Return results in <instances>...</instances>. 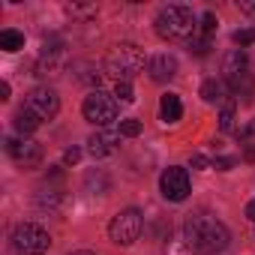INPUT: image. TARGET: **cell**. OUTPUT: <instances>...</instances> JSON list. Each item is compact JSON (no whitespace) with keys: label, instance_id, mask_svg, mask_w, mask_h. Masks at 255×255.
I'll use <instances>...</instances> for the list:
<instances>
[{"label":"cell","instance_id":"obj_1","mask_svg":"<svg viewBox=\"0 0 255 255\" xmlns=\"http://www.w3.org/2000/svg\"><path fill=\"white\" fill-rule=\"evenodd\" d=\"M183 240H186V246L192 252L213 255V252H222L228 246L231 234H228V228L216 216L198 210V213H189L186 216V222H183Z\"/></svg>","mask_w":255,"mask_h":255},{"label":"cell","instance_id":"obj_2","mask_svg":"<svg viewBox=\"0 0 255 255\" xmlns=\"http://www.w3.org/2000/svg\"><path fill=\"white\" fill-rule=\"evenodd\" d=\"M156 33L168 42H177V39H192L198 33V18L192 12V6L186 3H171V6H162L159 15H156Z\"/></svg>","mask_w":255,"mask_h":255},{"label":"cell","instance_id":"obj_3","mask_svg":"<svg viewBox=\"0 0 255 255\" xmlns=\"http://www.w3.org/2000/svg\"><path fill=\"white\" fill-rule=\"evenodd\" d=\"M105 75H111L114 81H132L135 75H141L147 69V57L138 45L132 42H120L102 63Z\"/></svg>","mask_w":255,"mask_h":255},{"label":"cell","instance_id":"obj_4","mask_svg":"<svg viewBox=\"0 0 255 255\" xmlns=\"http://www.w3.org/2000/svg\"><path fill=\"white\" fill-rule=\"evenodd\" d=\"M141 228H144L141 213H138L135 207H126V210H120V213L111 219L108 237H111V243H117V246H132V243L141 237Z\"/></svg>","mask_w":255,"mask_h":255},{"label":"cell","instance_id":"obj_5","mask_svg":"<svg viewBox=\"0 0 255 255\" xmlns=\"http://www.w3.org/2000/svg\"><path fill=\"white\" fill-rule=\"evenodd\" d=\"M81 111H84V120L96 123L99 129H102V126H108V123L117 120V99L111 93H105V90L96 87V90H90V96H84Z\"/></svg>","mask_w":255,"mask_h":255},{"label":"cell","instance_id":"obj_6","mask_svg":"<svg viewBox=\"0 0 255 255\" xmlns=\"http://www.w3.org/2000/svg\"><path fill=\"white\" fill-rule=\"evenodd\" d=\"M12 240H15V249L24 252V255H42L51 246L48 231L42 225H36V222H21L15 228V234H12Z\"/></svg>","mask_w":255,"mask_h":255},{"label":"cell","instance_id":"obj_7","mask_svg":"<svg viewBox=\"0 0 255 255\" xmlns=\"http://www.w3.org/2000/svg\"><path fill=\"white\" fill-rule=\"evenodd\" d=\"M21 108H27V111H30L33 117H39V120H51V117H57V111H60V96H57L54 90H48V87H36V90L27 93V99H24Z\"/></svg>","mask_w":255,"mask_h":255},{"label":"cell","instance_id":"obj_8","mask_svg":"<svg viewBox=\"0 0 255 255\" xmlns=\"http://www.w3.org/2000/svg\"><path fill=\"white\" fill-rule=\"evenodd\" d=\"M159 189L165 201H186L189 198V171L186 168H165L159 177Z\"/></svg>","mask_w":255,"mask_h":255},{"label":"cell","instance_id":"obj_9","mask_svg":"<svg viewBox=\"0 0 255 255\" xmlns=\"http://www.w3.org/2000/svg\"><path fill=\"white\" fill-rule=\"evenodd\" d=\"M246 72H249V57L243 48H234L222 57V81L231 84L234 90H240V81L246 78Z\"/></svg>","mask_w":255,"mask_h":255},{"label":"cell","instance_id":"obj_10","mask_svg":"<svg viewBox=\"0 0 255 255\" xmlns=\"http://www.w3.org/2000/svg\"><path fill=\"white\" fill-rule=\"evenodd\" d=\"M6 153L21 165V168H36L39 162H42V147L36 144V141H15V138H9L6 141Z\"/></svg>","mask_w":255,"mask_h":255},{"label":"cell","instance_id":"obj_11","mask_svg":"<svg viewBox=\"0 0 255 255\" xmlns=\"http://www.w3.org/2000/svg\"><path fill=\"white\" fill-rule=\"evenodd\" d=\"M120 144V132L117 129H108V126H102V129H96L90 138H87V153L93 159H102V156H111Z\"/></svg>","mask_w":255,"mask_h":255},{"label":"cell","instance_id":"obj_12","mask_svg":"<svg viewBox=\"0 0 255 255\" xmlns=\"http://www.w3.org/2000/svg\"><path fill=\"white\" fill-rule=\"evenodd\" d=\"M147 75H150L156 84L171 81V78L177 75V60H174L171 54H156V57L147 60Z\"/></svg>","mask_w":255,"mask_h":255},{"label":"cell","instance_id":"obj_13","mask_svg":"<svg viewBox=\"0 0 255 255\" xmlns=\"http://www.w3.org/2000/svg\"><path fill=\"white\" fill-rule=\"evenodd\" d=\"M159 114H162L165 123H177V120L183 117V102H180V96H177V93H165V96L159 99Z\"/></svg>","mask_w":255,"mask_h":255},{"label":"cell","instance_id":"obj_14","mask_svg":"<svg viewBox=\"0 0 255 255\" xmlns=\"http://www.w3.org/2000/svg\"><path fill=\"white\" fill-rule=\"evenodd\" d=\"M201 99L204 102H222L225 99V81H216V78H210V81H204L201 84Z\"/></svg>","mask_w":255,"mask_h":255},{"label":"cell","instance_id":"obj_15","mask_svg":"<svg viewBox=\"0 0 255 255\" xmlns=\"http://www.w3.org/2000/svg\"><path fill=\"white\" fill-rule=\"evenodd\" d=\"M39 123H42V120H39V117H33L27 108H21V111L15 114V129H18V132H24V135L36 132V129H39Z\"/></svg>","mask_w":255,"mask_h":255},{"label":"cell","instance_id":"obj_16","mask_svg":"<svg viewBox=\"0 0 255 255\" xmlns=\"http://www.w3.org/2000/svg\"><path fill=\"white\" fill-rule=\"evenodd\" d=\"M0 48H3V51H21L24 48V33L3 30V33H0Z\"/></svg>","mask_w":255,"mask_h":255},{"label":"cell","instance_id":"obj_17","mask_svg":"<svg viewBox=\"0 0 255 255\" xmlns=\"http://www.w3.org/2000/svg\"><path fill=\"white\" fill-rule=\"evenodd\" d=\"M117 132H120L123 138H138V135H141V120H135V117L120 120V123H117Z\"/></svg>","mask_w":255,"mask_h":255},{"label":"cell","instance_id":"obj_18","mask_svg":"<svg viewBox=\"0 0 255 255\" xmlns=\"http://www.w3.org/2000/svg\"><path fill=\"white\" fill-rule=\"evenodd\" d=\"M114 99H117V102H132V99H135L132 81H117V84H114Z\"/></svg>","mask_w":255,"mask_h":255},{"label":"cell","instance_id":"obj_19","mask_svg":"<svg viewBox=\"0 0 255 255\" xmlns=\"http://www.w3.org/2000/svg\"><path fill=\"white\" fill-rule=\"evenodd\" d=\"M234 45H240V48H246V45H252L255 42V27H240V30H234Z\"/></svg>","mask_w":255,"mask_h":255},{"label":"cell","instance_id":"obj_20","mask_svg":"<svg viewBox=\"0 0 255 255\" xmlns=\"http://www.w3.org/2000/svg\"><path fill=\"white\" fill-rule=\"evenodd\" d=\"M219 27V21H216V15L213 12H204L201 15V24H198V30H201V36H210L213 30Z\"/></svg>","mask_w":255,"mask_h":255},{"label":"cell","instance_id":"obj_21","mask_svg":"<svg viewBox=\"0 0 255 255\" xmlns=\"http://www.w3.org/2000/svg\"><path fill=\"white\" fill-rule=\"evenodd\" d=\"M66 12L69 15H96V3H69Z\"/></svg>","mask_w":255,"mask_h":255},{"label":"cell","instance_id":"obj_22","mask_svg":"<svg viewBox=\"0 0 255 255\" xmlns=\"http://www.w3.org/2000/svg\"><path fill=\"white\" fill-rule=\"evenodd\" d=\"M219 129L222 132H231L234 129V111L231 108H222V114H219Z\"/></svg>","mask_w":255,"mask_h":255},{"label":"cell","instance_id":"obj_23","mask_svg":"<svg viewBox=\"0 0 255 255\" xmlns=\"http://www.w3.org/2000/svg\"><path fill=\"white\" fill-rule=\"evenodd\" d=\"M189 45H192L195 54H207V51H210V36H192Z\"/></svg>","mask_w":255,"mask_h":255},{"label":"cell","instance_id":"obj_24","mask_svg":"<svg viewBox=\"0 0 255 255\" xmlns=\"http://www.w3.org/2000/svg\"><path fill=\"white\" fill-rule=\"evenodd\" d=\"M234 165H237L234 156H216V159H213V168H219V171H228V168H234Z\"/></svg>","mask_w":255,"mask_h":255},{"label":"cell","instance_id":"obj_25","mask_svg":"<svg viewBox=\"0 0 255 255\" xmlns=\"http://www.w3.org/2000/svg\"><path fill=\"white\" fill-rule=\"evenodd\" d=\"M78 159H81V150H78V147H69V150L63 153V162H66V165H75Z\"/></svg>","mask_w":255,"mask_h":255},{"label":"cell","instance_id":"obj_26","mask_svg":"<svg viewBox=\"0 0 255 255\" xmlns=\"http://www.w3.org/2000/svg\"><path fill=\"white\" fill-rule=\"evenodd\" d=\"M240 9L249 12V15H255V0H240Z\"/></svg>","mask_w":255,"mask_h":255},{"label":"cell","instance_id":"obj_27","mask_svg":"<svg viewBox=\"0 0 255 255\" xmlns=\"http://www.w3.org/2000/svg\"><path fill=\"white\" fill-rule=\"evenodd\" d=\"M192 165H195V168H207L210 162H207V159H204L201 153H195V156H192Z\"/></svg>","mask_w":255,"mask_h":255},{"label":"cell","instance_id":"obj_28","mask_svg":"<svg viewBox=\"0 0 255 255\" xmlns=\"http://www.w3.org/2000/svg\"><path fill=\"white\" fill-rule=\"evenodd\" d=\"M246 219H249V222H255V198L246 204Z\"/></svg>","mask_w":255,"mask_h":255},{"label":"cell","instance_id":"obj_29","mask_svg":"<svg viewBox=\"0 0 255 255\" xmlns=\"http://www.w3.org/2000/svg\"><path fill=\"white\" fill-rule=\"evenodd\" d=\"M0 99H9V84H6V81L0 84Z\"/></svg>","mask_w":255,"mask_h":255},{"label":"cell","instance_id":"obj_30","mask_svg":"<svg viewBox=\"0 0 255 255\" xmlns=\"http://www.w3.org/2000/svg\"><path fill=\"white\" fill-rule=\"evenodd\" d=\"M69 255H93V252H87V249H75V252H69Z\"/></svg>","mask_w":255,"mask_h":255}]
</instances>
